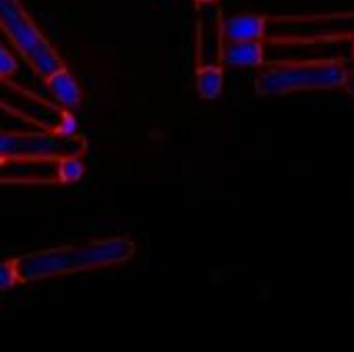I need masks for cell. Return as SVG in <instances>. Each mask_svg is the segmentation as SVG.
I'll return each instance as SVG.
<instances>
[{
	"instance_id": "6da1fadb",
	"label": "cell",
	"mask_w": 354,
	"mask_h": 352,
	"mask_svg": "<svg viewBox=\"0 0 354 352\" xmlns=\"http://www.w3.org/2000/svg\"><path fill=\"white\" fill-rule=\"evenodd\" d=\"M137 253V245L129 237H106L87 243L41 249L15 257L21 282L37 284L62 276L110 270L129 263Z\"/></svg>"
},
{
	"instance_id": "7a4b0ae2",
	"label": "cell",
	"mask_w": 354,
	"mask_h": 352,
	"mask_svg": "<svg viewBox=\"0 0 354 352\" xmlns=\"http://www.w3.org/2000/svg\"><path fill=\"white\" fill-rule=\"evenodd\" d=\"M348 64L340 58L272 60L259 66L253 89L261 98L342 89Z\"/></svg>"
},
{
	"instance_id": "3957f363",
	"label": "cell",
	"mask_w": 354,
	"mask_h": 352,
	"mask_svg": "<svg viewBox=\"0 0 354 352\" xmlns=\"http://www.w3.org/2000/svg\"><path fill=\"white\" fill-rule=\"evenodd\" d=\"M0 31L39 79H48L64 66L62 56L21 0H0Z\"/></svg>"
},
{
	"instance_id": "277c9868",
	"label": "cell",
	"mask_w": 354,
	"mask_h": 352,
	"mask_svg": "<svg viewBox=\"0 0 354 352\" xmlns=\"http://www.w3.org/2000/svg\"><path fill=\"white\" fill-rule=\"evenodd\" d=\"M87 151V141L81 135L64 137L52 131H2L0 156H37V158H66Z\"/></svg>"
},
{
	"instance_id": "5b68a950",
	"label": "cell",
	"mask_w": 354,
	"mask_h": 352,
	"mask_svg": "<svg viewBox=\"0 0 354 352\" xmlns=\"http://www.w3.org/2000/svg\"><path fill=\"white\" fill-rule=\"evenodd\" d=\"M62 160L64 158L0 156V185H64Z\"/></svg>"
},
{
	"instance_id": "8992f818",
	"label": "cell",
	"mask_w": 354,
	"mask_h": 352,
	"mask_svg": "<svg viewBox=\"0 0 354 352\" xmlns=\"http://www.w3.org/2000/svg\"><path fill=\"white\" fill-rule=\"evenodd\" d=\"M274 25L272 17L261 12H236L222 19V31L226 41H255L266 39L270 27Z\"/></svg>"
},
{
	"instance_id": "52a82bcc",
	"label": "cell",
	"mask_w": 354,
	"mask_h": 352,
	"mask_svg": "<svg viewBox=\"0 0 354 352\" xmlns=\"http://www.w3.org/2000/svg\"><path fill=\"white\" fill-rule=\"evenodd\" d=\"M222 62L230 68H259L268 64V39L224 41Z\"/></svg>"
},
{
	"instance_id": "ba28073f",
	"label": "cell",
	"mask_w": 354,
	"mask_h": 352,
	"mask_svg": "<svg viewBox=\"0 0 354 352\" xmlns=\"http://www.w3.org/2000/svg\"><path fill=\"white\" fill-rule=\"evenodd\" d=\"M224 81H226V68L222 58L212 60V62H197L195 68V91L201 100L214 102L222 95L224 91Z\"/></svg>"
},
{
	"instance_id": "9c48e42d",
	"label": "cell",
	"mask_w": 354,
	"mask_h": 352,
	"mask_svg": "<svg viewBox=\"0 0 354 352\" xmlns=\"http://www.w3.org/2000/svg\"><path fill=\"white\" fill-rule=\"evenodd\" d=\"M50 93L54 95V100L58 102L60 108L64 110H73L81 104L83 93L79 87V81L75 79V75L66 68V64L62 68H58L56 73H52L48 79H44Z\"/></svg>"
},
{
	"instance_id": "30bf717a",
	"label": "cell",
	"mask_w": 354,
	"mask_h": 352,
	"mask_svg": "<svg viewBox=\"0 0 354 352\" xmlns=\"http://www.w3.org/2000/svg\"><path fill=\"white\" fill-rule=\"evenodd\" d=\"M17 286H23V282H21V274H19L15 257L2 259L0 261V293H10Z\"/></svg>"
},
{
	"instance_id": "8fae6325",
	"label": "cell",
	"mask_w": 354,
	"mask_h": 352,
	"mask_svg": "<svg viewBox=\"0 0 354 352\" xmlns=\"http://www.w3.org/2000/svg\"><path fill=\"white\" fill-rule=\"evenodd\" d=\"M19 71L17 56L0 44V81H8Z\"/></svg>"
},
{
	"instance_id": "7c38bea8",
	"label": "cell",
	"mask_w": 354,
	"mask_h": 352,
	"mask_svg": "<svg viewBox=\"0 0 354 352\" xmlns=\"http://www.w3.org/2000/svg\"><path fill=\"white\" fill-rule=\"evenodd\" d=\"M342 91L348 95V98H353L354 100V68L348 66V71H346V79H344V83H342Z\"/></svg>"
},
{
	"instance_id": "4fadbf2b",
	"label": "cell",
	"mask_w": 354,
	"mask_h": 352,
	"mask_svg": "<svg viewBox=\"0 0 354 352\" xmlns=\"http://www.w3.org/2000/svg\"><path fill=\"white\" fill-rule=\"evenodd\" d=\"M193 2H195L197 10H201V8H209V6H218V4H220V0H193Z\"/></svg>"
},
{
	"instance_id": "5bb4252c",
	"label": "cell",
	"mask_w": 354,
	"mask_h": 352,
	"mask_svg": "<svg viewBox=\"0 0 354 352\" xmlns=\"http://www.w3.org/2000/svg\"><path fill=\"white\" fill-rule=\"evenodd\" d=\"M348 41H351V58L354 60V33H351V35H348Z\"/></svg>"
}]
</instances>
